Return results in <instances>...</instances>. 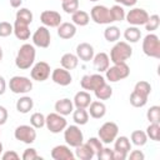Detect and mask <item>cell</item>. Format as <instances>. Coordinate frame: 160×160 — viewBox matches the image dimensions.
<instances>
[{
  "instance_id": "cell-1",
  "label": "cell",
  "mask_w": 160,
  "mask_h": 160,
  "mask_svg": "<svg viewBox=\"0 0 160 160\" xmlns=\"http://www.w3.org/2000/svg\"><path fill=\"white\" fill-rule=\"evenodd\" d=\"M36 50L32 44H22L20 49L18 50L16 58H15V65L20 70L30 69L35 62Z\"/></svg>"
},
{
  "instance_id": "cell-2",
  "label": "cell",
  "mask_w": 160,
  "mask_h": 160,
  "mask_svg": "<svg viewBox=\"0 0 160 160\" xmlns=\"http://www.w3.org/2000/svg\"><path fill=\"white\" fill-rule=\"evenodd\" d=\"M132 55V48L126 41H118L110 50V61L112 64L126 62Z\"/></svg>"
},
{
  "instance_id": "cell-3",
  "label": "cell",
  "mask_w": 160,
  "mask_h": 160,
  "mask_svg": "<svg viewBox=\"0 0 160 160\" xmlns=\"http://www.w3.org/2000/svg\"><path fill=\"white\" fill-rule=\"evenodd\" d=\"M129 75H130V68L126 62L114 64L112 66H109L105 71V78L110 82H118L119 80L126 79Z\"/></svg>"
},
{
  "instance_id": "cell-4",
  "label": "cell",
  "mask_w": 160,
  "mask_h": 160,
  "mask_svg": "<svg viewBox=\"0 0 160 160\" xmlns=\"http://www.w3.org/2000/svg\"><path fill=\"white\" fill-rule=\"evenodd\" d=\"M142 51L149 58L160 59V40L155 34L149 32L142 40Z\"/></svg>"
},
{
  "instance_id": "cell-5",
  "label": "cell",
  "mask_w": 160,
  "mask_h": 160,
  "mask_svg": "<svg viewBox=\"0 0 160 160\" xmlns=\"http://www.w3.org/2000/svg\"><path fill=\"white\" fill-rule=\"evenodd\" d=\"M45 126L48 128V130L52 134H59L61 131H64V129L68 126V121L65 119V116L55 112H50L48 116H45Z\"/></svg>"
},
{
  "instance_id": "cell-6",
  "label": "cell",
  "mask_w": 160,
  "mask_h": 160,
  "mask_svg": "<svg viewBox=\"0 0 160 160\" xmlns=\"http://www.w3.org/2000/svg\"><path fill=\"white\" fill-rule=\"evenodd\" d=\"M9 89L14 94H28L32 89V81L26 76H12L9 81Z\"/></svg>"
},
{
  "instance_id": "cell-7",
  "label": "cell",
  "mask_w": 160,
  "mask_h": 160,
  "mask_svg": "<svg viewBox=\"0 0 160 160\" xmlns=\"http://www.w3.org/2000/svg\"><path fill=\"white\" fill-rule=\"evenodd\" d=\"M119 134V126L112 122V121H106L104 122L98 131V136L101 140L102 144H111L116 139Z\"/></svg>"
},
{
  "instance_id": "cell-8",
  "label": "cell",
  "mask_w": 160,
  "mask_h": 160,
  "mask_svg": "<svg viewBox=\"0 0 160 160\" xmlns=\"http://www.w3.org/2000/svg\"><path fill=\"white\" fill-rule=\"evenodd\" d=\"M64 140L66 145L76 148L78 145L84 142V134L78 125H70L64 129Z\"/></svg>"
},
{
  "instance_id": "cell-9",
  "label": "cell",
  "mask_w": 160,
  "mask_h": 160,
  "mask_svg": "<svg viewBox=\"0 0 160 160\" xmlns=\"http://www.w3.org/2000/svg\"><path fill=\"white\" fill-rule=\"evenodd\" d=\"M131 150V142L128 136H116L114 140V160H125Z\"/></svg>"
},
{
  "instance_id": "cell-10",
  "label": "cell",
  "mask_w": 160,
  "mask_h": 160,
  "mask_svg": "<svg viewBox=\"0 0 160 160\" xmlns=\"http://www.w3.org/2000/svg\"><path fill=\"white\" fill-rule=\"evenodd\" d=\"M90 18L94 22L100 24V25H110L111 22H114L111 19L109 8H106L104 5L92 6V9L90 10Z\"/></svg>"
},
{
  "instance_id": "cell-11",
  "label": "cell",
  "mask_w": 160,
  "mask_h": 160,
  "mask_svg": "<svg viewBox=\"0 0 160 160\" xmlns=\"http://www.w3.org/2000/svg\"><path fill=\"white\" fill-rule=\"evenodd\" d=\"M14 138L24 144H32L36 139V130L31 125H19L14 130Z\"/></svg>"
},
{
  "instance_id": "cell-12",
  "label": "cell",
  "mask_w": 160,
  "mask_h": 160,
  "mask_svg": "<svg viewBox=\"0 0 160 160\" xmlns=\"http://www.w3.org/2000/svg\"><path fill=\"white\" fill-rule=\"evenodd\" d=\"M125 19L130 25L140 26V25H145V22L149 19V14L146 10H144L141 8H134V9L129 10L128 14H125Z\"/></svg>"
},
{
  "instance_id": "cell-13",
  "label": "cell",
  "mask_w": 160,
  "mask_h": 160,
  "mask_svg": "<svg viewBox=\"0 0 160 160\" xmlns=\"http://www.w3.org/2000/svg\"><path fill=\"white\" fill-rule=\"evenodd\" d=\"M51 41V35H50V30L46 26H39L35 32L32 34V44L38 48H42L46 49L49 48Z\"/></svg>"
},
{
  "instance_id": "cell-14",
  "label": "cell",
  "mask_w": 160,
  "mask_h": 160,
  "mask_svg": "<svg viewBox=\"0 0 160 160\" xmlns=\"http://www.w3.org/2000/svg\"><path fill=\"white\" fill-rule=\"evenodd\" d=\"M105 78L101 74H91V75H84L80 80V86L84 90L94 91L102 84H105Z\"/></svg>"
},
{
  "instance_id": "cell-15",
  "label": "cell",
  "mask_w": 160,
  "mask_h": 160,
  "mask_svg": "<svg viewBox=\"0 0 160 160\" xmlns=\"http://www.w3.org/2000/svg\"><path fill=\"white\" fill-rule=\"evenodd\" d=\"M50 70H51L50 65L46 61H39L34 64L31 68V71H30L31 79L35 81H45L50 76Z\"/></svg>"
},
{
  "instance_id": "cell-16",
  "label": "cell",
  "mask_w": 160,
  "mask_h": 160,
  "mask_svg": "<svg viewBox=\"0 0 160 160\" xmlns=\"http://www.w3.org/2000/svg\"><path fill=\"white\" fill-rule=\"evenodd\" d=\"M61 15L55 10H44L40 14V21L46 28H58L61 24Z\"/></svg>"
},
{
  "instance_id": "cell-17",
  "label": "cell",
  "mask_w": 160,
  "mask_h": 160,
  "mask_svg": "<svg viewBox=\"0 0 160 160\" xmlns=\"http://www.w3.org/2000/svg\"><path fill=\"white\" fill-rule=\"evenodd\" d=\"M51 80L60 86H68L71 84L72 76L69 70H66L64 68H56L51 72Z\"/></svg>"
},
{
  "instance_id": "cell-18",
  "label": "cell",
  "mask_w": 160,
  "mask_h": 160,
  "mask_svg": "<svg viewBox=\"0 0 160 160\" xmlns=\"http://www.w3.org/2000/svg\"><path fill=\"white\" fill-rule=\"evenodd\" d=\"M51 158L54 160H74L75 155L69 145H56L51 150Z\"/></svg>"
},
{
  "instance_id": "cell-19",
  "label": "cell",
  "mask_w": 160,
  "mask_h": 160,
  "mask_svg": "<svg viewBox=\"0 0 160 160\" xmlns=\"http://www.w3.org/2000/svg\"><path fill=\"white\" fill-rule=\"evenodd\" d=\"M94 55H95L94 48H92V45H90L89 42H80V44L76 46V56H78L80 60L88 62V61L92 60Z\"/></svg>"
},
{
  "instance_id": "cell-20",
  "label": "cell",
  "mask_w": 160,
  "mask_h": 160,
  "mask_svg": "<svg viewBox=\"0 0 160 160\" xmlns=\"http://www.w3.org/2000/svg\"><path fill=\"white\" fill-rule=\"evenodd\" d=\"M92 64H94V68L96 69V71L99 72H105L106 69L110 66V58L106 52L101 51V52H98L94 55L92 58Z\"/></svg>"
},
{
  "instance_id": "cell-21",
  "label": "cell",
  "mask_w": 160,
  "mask_h": 160,
  "mask_svg": "<svg viewBox=\"0 0 160 160\" xmlns=\"http://www.w3.org/2000/svg\"><path fill=\"white\" fill-rule=\"evenodd\" d=\"M54 108H55V111L58 114H60L62 116H66V115H70L74 111V102L69 98H64V99L58 100L55 102Z\"/></svg>"
},
{
  "instance_id": "cell-22",
  "label": "cell",
  "mask_w": 160,
  "mask_h": 160,
  "mask_svg": "<svg viewBox=\"0 0 160 160\" xmlns=\"http://www.w3.org/2000/svg\"><path fill=\"white\" fill-rule=\"evenodd\" d=\"M88 108H89L88 112H89V115H90L92 119H101V118H104L105 114H106V106H105V104H104L102 101H100V100L91 101Z\"/></svg>"
},
{
  "instance_id": "cell-23",
  "label": "cell",
  "mask_w": 160,
  "mask_h": 160,
  "mask_svg": "<svg viewBox=\"0 0 160 160\" xmlns=\"http://www.w3.org/2000/svg\"><path fill=\"white\" fill-rule=\"evenodd\" d=\"M91 101H92L91 95L88 91H85V90L76 92L75 96H74V99H72L74 106L76 109H88V106L90 105Z\"/></svg>"
},
{
  "instance_id": "cell-24",
  "label": "cell",
  "mask_w": 160,
  "mask_h": 160,
  "mask_svg": "<svg viewBox=\"0 0 160 160\" xmlns=\"http://www.w3.org/2000/svg\"><path fill=\"white\" fill-rule=\"evenodd\" d=\"M75 34H76V26L72 22H61L58 26V36L64 40H69L74 38Z\"/></svg>"
},
{
  "instance_id": "cell-25",
  "label": "cell",
  "mask_w": 160,
  "mask_h": 160,
  "mask_svg": "<svg viewBox=\"0 0 160 160\" xmlns=\"http://www.w3.org/2000/svg\"><path fill=\"white\" fill-rule=\"evenodd\" d=\"M74 155H75V158H78L80 160H91L95 156V152L86 142H82L75 148Z\"/></svg>"
},
{
  "instance_id": "cell-26",
  "label": "cell",
  "mask_w": 160,
  "mask_h": 160,
  "mask_svg": "<svg viewBox=\"0 0 160 160\" xmlns=\"http://www.w3.org/2000/svg\"><path fill=\"white\" fill-rule=\"evenodd\" d=\"M12 28H14V35L19 40H28L30 38V29H29L28 24L21 22L19 20H15Z\"/></svg>"
},
{
  "instance_id": "cell-27",
  "label": "cell",
  "mask_w": 160,
  "mask_h": 160,
  "mask_svg": "<svg viewBox=\"0 0 160 160\" xmlns=\"http://www.w3.org/2000/svg\"><path fill=\"white\" fill-rule=\"evenodd\" d=\"M60 64H61V68H64L66 70H74L79 64V58L76 56V54L66 52L61 56Z\"/></svg>"
},
{
  "instance_id": "cell-28",
  "label": "cell",
  "mask_w": 160,
  "mask_h": 160,
  "mask_svg": "<svg viewBox=\"0 0 160 160\" xmlns=\"http://www.w3.org/2000/svg\"><path fill=\"white\" fill-rule=\"evenodd\" d=\"M16 110L21 114H28L30 112V110H32L34 108V100L30 96H21L18 101H16Z\"/></svg>"
},
{
  "instance_id": "cell-29",
  "label": "cell",
  "mask_w": 160,
  "mask_h": 160,
  "mask_svg": "<svg viewBox=\"0 0 160 160\" xmlns=\"http://www.w3.org/2000/svg\"><path fill=\"white\" fill-rule=\"evenodd\" d=\"M71 20L75 26H86L90 21V15L84 10H76L71 14Z\"/></svg>"
},
{
  "instance_id": "cell-30",
  "label": "cell",
  "mask_w": 160,
  "mask_h": 160,
  "mask_svg": "<svg viewBox=\"0 0 160 160\" xmlns=\"http://www.w3.org/2000/svg\"><path fill=\"white\" fill-rule=\"evenodd\" d=\"M124 38H125L126 42H131V44L138 42L140 40V38H141V31H140V29L138 26H132L131 25V26L125 29Z\"/></svg>"
},
{
  "instance_id": "cell-31",
  "label": "cell",
  "mask_w": 160,
  "mask_h": 160,
  "mask_svg": "<svg viewBox=\"0 0 160 160\" xmlns=\"http://www.w3.org/2000/svg\"><path fill=\"white\" fill-rule=\"evenodd\" d=\"M94 94H95L98 100H108L112 95V88L105 82L101 86H99L96 90H94Z\"/></svg>"
},
{
  "instance_id": "cell-32",
  "label": "cell",
  "mask_w": 160,
  "mask_h": 160,
  "mask_svg": "<svg viewBox=\"0 0 160 160\" xmlns=\"http://www.w3.org/2000/svg\"><path fill=\"white\" fill-rule=\"evenodd\" d=\"M130 142L136 146H144L148 142V135L142 130H134L130 135Z\"/></svg>"
},
{
  "instance_id": "cell-33",
  "label": "cell",
  "mask_w": 160,
  "mask_h": 160,
  "mask_svg": "<svg viewBox=\"0 0 160 160\" xmlns=\"http://www.w3.org/2000/svg\"><path fill=\"white\" fill-rule=\"evenodd\" d=\"M104 38L109 42H116L120 39V30L115 25H109L104 30Z\"/></svg>"
},
{
  "instance_id": "cell-34",
  "label": "cell",
  "mask_w": 160,
  "mask_h": 160,
  "mask_svg": "<svg viewBox=\"0 0 160 160\" xmlns=\"http://www.w3.org/2000/svg\"><path fill=\"white\" fill-rule=\"evenodd\" d=\"M72 120L76 125H85L89 121V112L86 109H75L72 111Z\"/></svg>"
},
{
  "instance_id": "cell-35",
  "label": "cell",
  "mask_w": 160,
  "mask_h": 160,
  "mask_svg": "<svg viewBox=\"0 0 160 160\" xmlns=\"http://www.w3.org/2000/svg\"><path fill=\"white\" fill-rule=\"evenodd\" d=\"M15 20H19V21H21V22H25V24H28V25H30L31 22H32V12L29 10V9H26V8H20L18 11H16V15H15Z\"/></svg>"
},
{
  "instance_id": "cell-36",
  "label": "cell",
  "mask_w": 160,
  "mask_h": 160,
  "mask_svg": "<svg viewBox=\"0 0 160 160\" xmlns=\"http://www.w3.org/2000/svg\"><path fill=\"white\" fill-rule=\"evenodd\" d=\"M129 100H130V104L134 108H142L148 102V98L146 96H144V95H141V94H139V92H136L134 90L130 94V99Z\"/></svg>"
},
{
  "instance_id": "cell-37",
  "label": "cell",
  "mask_w": 160,
  "mask_h": 160,
  "mask_svg": "<svg viewBox=\"0 0 160 160\" xmlns=\"http://www.w3.org/2000/svg\"><path fill=\"white\" fill-rule=\"evenodd\" d=\"M146 135L154 141L160 140V124L159 122H150V125L146 128Z\"/></svg>"
},
{
  "instance_id": "cell-38",
  "label": "cell",
  "mask_w": 160,
  "mask_h": 160,
  "mask_svg": "<svg viewBox=\"0 0 160 160\" xmlns=\"http://www.w3.org/2000/svg\"><path fill=\"white\" fill-rule=\"evenodd\" d=\"M134 91H136V92H139V94H141V95L149 98V95H150V92H151V85H150V82H148V81H145V80H140V81H138V82L135 84Z\"/></svg>"
},
{
  "instance_id": "cell-39",
  "label": "cell",
  "mask_w": 160,
  "mask_h": 160,
  "mask_svg": "<svg viewBox=\"0 0 160 160\" xmlns=\"http://www.w3.org/2000/svg\"><path fill=\"white\" fill-rule=\"evenodd\" d=\"M109 10H110V15H111L112 21H122L125 19V10L122 6L116 4V5H112Z\"/></svg>"
},
{
  "instance_id": "cell-40",
  "label": "cell",
  "mask_w": 160,
  "mask_h": 160,
  "mask_svg": "<svg viewBox=\"0 0 160 160\" xmlns=\"http://www.w3.org/2000/svg\"><path fill=\"white\" fill-rule=\"evenodd\" d=\"M30 125L35 129H41L45 126V116L41 112H34L30 116Z\"/></svg>"
},
{
  "instance_id": "cell-41",
  "label": "cell",
  "mask_w": 160,
  "mask_h": 160,
  "mask_svg": "<svg viewBox=\"0 0 160 160\" xmlns=\"http://www.w3.org/2000/svg\"><path fill=\"white\" fill-rule=\"evenodd\" d=\"M159 25H160V16L158 14H154V15H149V19L144 26H145V30L151 32V31L156 30L159 28Z\"/></svg>"
},
{
  "instance_id": "cell-42",
  "label": "cell",
  "mask_w": 160,
  "mask_h": 160,
  "mask_svg": "<svg viewBox=\"0 0 160 160\" xmlns=\"http://www.w3.org/2000/svg\"><path fill=\"white\" fill-rule=\"evenodd\" d=\"M61 8L66 14H74L79 10V0H64L61 1Z\"/></svg>"
},
{
  "instance_id": "cell-43",
  "label": "cell",
  "mask_w": 160,
  "mask_h": 160,
  "mask_svg": "<svg viewBox=\"0 0 160 160\" xmlns=\"http://www.w3.org/2000/svg\"><path fill=\"white\" fill-rule=\"evenodd\" d=\"M146 118L149 122H159L160 124V106L154 105L150 106V109L146 112Z\"/></svg>"
},
{
  "instance_id": "cell-44",
  "label": "cell",
  "mask_w": 160,
  "mask_h": 160,
  "mask_svg": "<svg viewBox=\"0 0 160 160\" xmlns=\"http://www.w3.org/2000/svg\"><path fill=\"white\" fill-rule=\"evenodd\" d=\"M21 158H22L24 160H38V159L41 160V156L38 154L36 149H34V148H28V149H25Z\"/></svg>"
},
{
  "instance_id": "cell-45",
  "label": "cell",
  "mask_w": 160,
  "mask_h": 160,
  "mask_svg": "<svg viewBox=\"0 0 160 160\" xmlns=\"http://www.w3.org/2000/svg\"><path fill=\"white\" fill-rule=\"evenodd\" d=\"M96 156L99 160H114V150L110 148H102Z\"/></svg>"
},
{
  "instance_id": "cell-46",
  "label": "cell",
  "mask_w": 160,
  "mask_h": 160,
  "mask_svg": "<svg viewBox=\"0 0 160 160\" xmlns=\"http://www.w3.org/2000/svg\"><path fill=\"white\" fill-rule=\"evenodd\" d=\"M14 32V28L10 22L8 21H1L0 22V38H6Z\"/></svg>"
},
{
  "instance_id": "cell-47",
  "label": "cell",
  "mask_w": 160,
  "mask_h": 160,
  "mask_svg": "<svg viewBox=\"0 0 160 160\" xmlns=\"http://www.w3.org/2000/svg\"><path fill=\"white\" fill-rule=\"evenodd\" d=\"M86 144L94 150V152H95V155L104 148L102 146V142H101V140L99 139V138H90L88 141H86Z\"/></svg>"
},
{
  "instance_id": "cell-48",
  "label": "cell",
  "mask_w": 160,
  "mask_h": 160,
  "mask_svg": "<svg viewBox=\"0 0 160 160\" xmlns=\"http://www.w3.org/2000/svg\"><path fill=\"white\" fill-rule=\"evenodd\" d=\"M19 154L14 150H9V151H5L2 155H1V159L2 160H19Z\"/></svg>"
},
{
  "instance_id": "cell-49",
  "label": "cell",
  "mask_w": 160,
  "mask_h": 160,
  "mask_svg": "<svg viewBox=\"0 0 160 160\" xmlns=\"http://www.w3.org/2000/svg\"><path fill=\"white\" fill-rule=\"evenodd\" d=\"M129 159L130 160H144L145 155H144V152L141 150H132L129 154Z\"/></svg>"
},
{
  "instance_id": "cell-50",
  "label": "cell",
  "mask_w": 160,
  "mask_h": 160,
  "mask_svg": "<svg viewBox=\"0 0 160 160\" xmlns=\"http://www.w3.org/2000/svg\"><path fill=\"white\" fill-rule=\"evenodd\" d=\"M8 110H6V108H4V106H1L0 105V125H4L6 121H8Z\"/></svg>"
},
{
  "instance_id": "cell-51",
  "label": "cell",
  "mask_w": 160,
  "mask_h": 160,
  "mask_svg": "<svg viewBox=\"0 0 160 160\" xmlns=\"http://www.w3.org/2000/svg\"><path fill=\"white\" fill-rule=\"evenodd\" d=\"M6 91V81L4 79V76L0 75V95H2Z\"/></svg>"
},
{
  "instance_id": "cell-52",
  "label": "cell",
  "mask_w": 160,
  "mask_h": 160,
  "mask_svg": "<svg viewBox=\"0 0 160 160\" xmlns=\"http://www.w3.org/2000/svg\"><path fill=\"white\" fill-rule=\"evenodd\" d=\"M136 2H138V0H121L120 4H122L124 6H129V8H131V6H134Z\"/></svg>"
},
{
  "instance_id": "cell-53",
  "label": "cell",
  "mask_w": 160,
  "mask_h": 160,
  "mask_svg": "<svg viewBox=\"0 0 160 160\" xmlns=\"http://www.w3.org/2000/svg\"><path fill=\"white\" fill-rule=\"evenodd\" d=\"M10 1V5L12 6V8H20V5H21V2H22V0H9Z\"/></svg>"
},
{
  "instance_id": "cell-54",
  "label": "cell",
  "mask_w": 160,
  "mask_h": 160,
  "mask_svg": "<svg viewBox=\"0 0 160 160\" xmlns=\"http://www.w3.org/2000/svg\"><path fill=\"white\" fill-rule=\"evenodd\" d=\"M2 60V49H1V45H0V61Z\"/></svg>"
},
{
  "instance_id": "cell-55",
  "label": "cell",
  "mask_w": 160,
  "mask_h": 160,
  "mask_svg": "<svg viewBox=\"0 0 160 160\" xmlns=\"http://www.w3.org/2000/svg\"><path fill=\"white\" fill-rule=\"evenodd\" d=\"M1 152H2V144H1V141H0V155H1Z\"/></svg>"
},
{
  "instance_id": "cell-56",
  "label": "cell",
  "mask_w": 160,
  "mask_h": 160,
  "mask_svg": "<svg viewBox=\"0 0 160 160\" xmlns=\"http://www.w3.org/2000/svg\"><path fill=\"white\" fill-rule=\"evenodd\" d=\"M114 1H115V2H118V4H120V2H121V0H114Z\"/></svg>"
},
{
  "instance_id": "cell-57",
  "label": "cell",
  "mask_w": 160,
  "mask_h": 160,
  "mask_svg": "<svg viewBox=\"0 0 160 160\" xmlns=\"http://www.w3.org/2000/svg\"><path fill=\"white\" fill-rule=\"evenodd\" d=\"M90 1H99V0H90Z\"/></svg>"
},
{
  "instance_id": "cell-58",
  "label": "cell",
  "mask_w": 160,
  "mask_h": 160,
  "mask_svg": "<svg viewBox=\"0 0 160 160\" xmlns=\"http://www.w3.org/2000/svg\"><path fill=\"white\" fill-rule=\"evenodd\" d=\"M61 1H64V0H61Z\"/></svg>"
},
{
  "instance_id": "cell-59",
  "label": "cell",
  "mask_w": 160,
  "mask_h": 160,
  "mask_svg": "<svg viewBox=\"0 0 160 160\" xmlns=\"http://www.w3.org/2000/svg\"><path fill=\"white\" fill-rule=\"evenodd\" d=\"M0 134H1V131H0Z\"/></svg>"
}]
</instances>
